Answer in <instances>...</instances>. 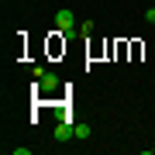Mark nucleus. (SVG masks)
<instances>
[{
  "instance_id": "obj_1",
  "label": "nucleus",
  "mask_w": 155,
  "mask_h": 155,
  "mask_svg": "<svg viewBox=\"0 0 155 155\" xmlns=\"http://www.w3.org/2000/svg\"><path fill=\"white\" fill-rule=\"evenodd\" d=\"M55 28H59V35H72V28H76V17H72V11H62L55 14Z\"/></svg>"
},
{
  "instance_id": "obj_2",
  "label": "nucleus",
  "mask_w": 155,
  "mask_h": 155,
  "mask_svg": "<svg viewBox=\"0 0 155 155\" xmlns=\"http://www.w3.org/2000/svg\"><path fill=\"white\" fill-rule=\"evenodd\" d=\"M76 138V124H69V117H62V124L55 127V141H69Z\"/></svg>"
},
{
  "instance_id": "obj_3",
  "label": "nucleus",
  "mask_w": 155,
  "mask_h": 155,
  "mask_svg": "<svg viewBox=\"0 0 155 155\" xmlns=\"http://www.w3.org/2000/svg\"><path fill=\"white\" fill-rule=\"evenodd\" d=\"M59 86V76H55V72H45V76L38 79V90H45V93H48V90H55Z\"/></svg>"
},
{
  "instance_id": "obj_4",
  "label": "nucleus",
  "mask_w": 155,
  "mask_h": 155,
  "mask_svg": "<svg viewBox=\"0 0 155 155\" xmlns=\"http://www.w3.org/2000/svg\"><path fill=\"white\" fill-rule=\"evenodd\" d=\"M79 35H86V38H90V35H93V21H83V24H79Z\"/></svg>"
},
{
  "instance_id": "obj_5",
  "label": "nucleus",
  "mask_w": 155,
  "mask_h": 155,
  "mask_svg": "<svg viewBox=\"0 0 155 155\" xmlns=\"http://www.w3.org/2000/svg\"><path fill=\"white\" fill-rule=\"evenodd\" d=\"M76 138H90V124H76Z\"/></svg>"
},
{
  "instance_id": "obj_6",
  "label": "nucleus",
  "mask_w": 155,
  "mask_h": 155,
  "mask_svg": "<svg viewBox=\"0 0 155 155\" xmlns=\"http://www.w3.org/2000/svg\"><path fill=\"white\" fill-rule=\"evenodd\" d=\"M45 72H48V69H45V66H31V76H35V79H41Z\"/></svg>"
},
{
  "instance_id": "obj_7",
  "label": "nucleus",
  "mask_w": 155,
  "mask_h": 155,
  "mask_svg": "<svg viewBox=\"0 0 155 155\" xmlns=\"http://www.w3.org/2000/svg\"><path fill=\"white\" fill-rule=\"evenodd\" d=\"M145 21H148V24H155V7H148V11H145Z\"/></svg>"
},
{
  "instance_id": "obj_8",
  "label": "nucleus",
  "mask_w": 155,
  "mask_h": 155,
  "mask_svg": "<svg viewBox=\"0 0 155 155\" xmlns=\"http://www.w3.org/2000/svg\"><path fill=\"white\" fill-rule=\"evenodd\" d=\"M152 152H155V145H152Z\"/></svg>"
}]
</instances>
